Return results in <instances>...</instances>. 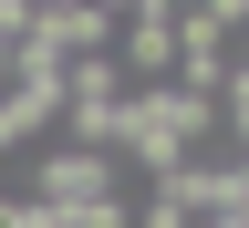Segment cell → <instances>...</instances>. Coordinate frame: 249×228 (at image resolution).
I'll return each mask as SVG.
<instances>
[{
    "mask_svg": "<svg viewBox=\"0 0 249 228\" xmlns=\"http://www.w3.org/2000/svg\"><path fill=\"white\" fill-rule=\"evenodd\" d=\"M114 73L156 93V83H177V0H135V11H114Z\"/></svg>",
    "mask_w": 249,
    "mask_h": 228,
    "instance_id": "3",
    "label": "cell"
},
{
    "mask_svg": "<svg viewBox=\"0 0 249 228\" xmlns=\"http://www.w3.org/2000/svg\"><path fill=\"white\" fill-rule=\"evenodd\" d=\"M21 176V208L31 218H93V208H135V176H124V156H93V145H42Z\"/></svg>",
    "mask_w": 249,
    "mask_h": 228,
    "instance_id": "1",
    "label": "cell"
},
{
    "mask_svg": "<svg viewBox=\"0 0 249 228\" xmlns=\"http://www.w3.org/2000/svg\"><path fill=\"white\" fill-rule=\"evenodd\" d=\"M135 228H197V218H187L166 187H145V197H135Z\"/></svg>",
    "mask_w": 249,
    "mask_h": 228,
    "instance_id": "4",
    "label": "cell"
},
{
    "mask_svg": "<svg viewBox=\"0 0 249 228\" xmlns=\"http://www.w3.org/2000/svg\"><path fill=\"white\" fill-rule=\"evenodd\" d=\"M21 11H31V62H42V73L114 52V11L104 0H21Z\"/></svg>",
    "mask_w": 249,
    "mask_h": 228,
    "instance_id": "2",
    "label": "cell"
}]
</instances>
